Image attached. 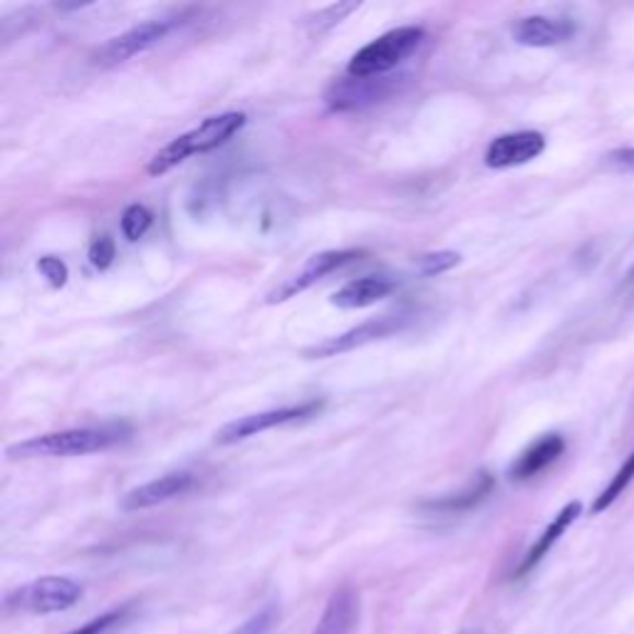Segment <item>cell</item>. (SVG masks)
<instances>
[{
	"instance_id": "cell-25",
	"label": "cell",
	"mask_w": 634,
	"mask_h": 634,
	"mask_svg": "<svg viewBox=\"0 0 634 634\" xmlns=\"http://www.w3.org/2000/svg\"><path fill=\"white\" fill-rule=\"evenodd\" d=\"M115 255H117V249H115V241L107 239V235H102V239H97L92 243V249H90V263L97 270H104V268H109L112 266V261H115Z\"/></svg>"
},
{
	"instance_id": "cell-7",
	"label": "cell",
	"mask_w": 634,
	"mask_h": 634,
	"mask_svg": "<svg viewBox=\"0 0 634 634\" xmlns=\"http://www.w3.org/2000/svg\"><path fill=\"white\" fill-rule=\"evenodd\" d=\"M359 255H362V251H355V249L325 251V253L312 255L306 266H302L300 273H296V276L288 278L286 283H283V286H278L276 290L270 292L268 302L270 306H276V302H286L290 298L300 296V292H306L308 288L315 286L318 280H323L325 276H330V273H335L339 268L349 266V263H355Z\"/></svg>"
},
{
	"instance_id": "cell-4",
	"label": "cell",
	"mask_w": 634,
	"mask_h": 634,
	"mask_svg": "<svg viewBox=\"0 0 634 634\" xmlns=\"http://www.w3.org/2000/svg\"><path fill=\"white\" fill-rule=\"evenodd\" d=\"M82 598V585L65 575H45L8 595V610L31 614H55L70 610Z\"/></svg>"
},
{
	"instance_id": "cell-11",
	"label": "cell",
	"mask_w": 634,
	"mask_h": 634,
	"mask_svg": "<svg viewBox=\"0 0 634 634\" xmlns=\"http://www.w3.org/2000/svg\"><path fill=\"white\" fill-rule=\"evenodd\" d=\"M575 35V23L563 18L528 15L514 25V37L526 47H555L570 41Z\"/></svg>"
},
{
	"instance_id": "cell-27",
	"label": "cell",
	"mask_w": 634,
	"mask_h": 634,
	"mask_svg": "<svg viewBox=\"0 0 634 634\" xmlns=\"http://www.w3.org/2000/svg\"><path fill=\"white\" fill-rule=\"evenodd\" d=\"M630 276H632V278H634V268H632V273H630Z\"/></svg>"
},
{
	"instance_id": "cell-18",
	"label": "cell",
	"mask_w": 634,
	"mask_h": 634,
	"mask_svg": "<svg viewBox=\"0 0 634 634\" xmlns=\"http://www.w3.org/2000/svg\"><path fill=\"white\" fill-rule=\"evenodd\" d=\"M632 481H634V451L630 453L627 459H624V463L618 469V473L612 476L608 488H604L602 494L595 498L592 514H602V510H608L614 504V500H618L624 494V491L630 488Z\"/></svg>"
},
{
	"instance_id": "cell-2",
	"label": "cell",
	"mask_w": 634,
	"mask_h": 634,
	"mask_svg": "<svg viewBox=\"0 0 634 634\" xmlns=\"http://www.w3.org/2000/svg\"><path fill=\"white\" fill-rule=\"evenodd\" d=\"M122 441V431L117 427H82L43 434L21 443L8 447V459H62V457H88L97 453Z\"/></svg>"
},
{
	"instance_id": "cell-16",
	"label": "cell",
	"mask_w": 634,
	"mask_h": 634,
	"mask_svg": "<svg viewBox=\"0 0 634 634\" xmlns=\"http://www.w3.org/2000/svg\"><path fill=\"white\" fill-rule=\"evenodd\" d=\"M387 90V80H357L349 78L339 84H333V90L327 92V104L337 112L362 107L365 102L380 100Z\"/></svg>"
},
{
	"instance_id": "cell-22",
	"label": "cell",
	"mask_w": 634,
	"mask_h": 634,
	"mask_svg": "<svg viewBox=\"0 0 634 634\" xmlns=\"http://www.w3.org/2000/svg\"><path fill=\"white\" fill-rule=\"evenodd\" d=\"M127 614H129L127 608L109 610V612L100 614V618H94V620H90V622H84V624H80V627H74V630L65 632V634H107L109 630H115L117 624L125 622Z\"/></svg>"
},
{
	"instance_id": "cell-23",
	"label": "cell",
	"mask_w": 634,
	"mask_h": 634,
	"mask_svg": "<svg viewBox=\"0 0 634 634\" xmlns=\"http://www.w3.org/2000/svg\"><path fill=\"white\" fill-rule=\"evenodd\" d=\"M276 618H278L276 608H266L255 612L253 618H249L243 624H239L231 634H268L273 624H276Z\"/></svg>"
},
{
	"instance_id": "cell-10",
	"label": "cell",
	"mask_w": 634,
	"mask_h": 634,
	"mask_svg": "<svg viewBox=\"0 0 634 634\" xmlns=\"http://www.w3.org/2000/svg\"><path fill=\"white\" fill-rule=\"evenodd\" d=\"M192 486H194V476L188 471L166 473V476H162V479H154L145 486L131 488L129 494L122 498V508L131 514V510H147V508L162 506V504H166V500H172L176 496H184Z\"/></svg>"
},
{
	"instance_id": "cell-14",
	"label": "cell",
	"mask_w": 634,
	"mask_h": 634,
	"mask_svg": "<svg viewBox=\"0 0 634 634\" xmlns=\"http://www.w3.org/2000/svg\"><path fill=\"white\" fill-rule=\"evenodd\" d=\"M359 618V600L353 588H339L325 604L323 618L318 620L312 634H349Z\"/></svg>"
},
{
	"instance_id": "cell-21",
	"label": "cell",
	"mask_w": 634,
	"mask_h": 634,
	"mask_svg": "<svg viewBox=\"0 0 634 634\" xmlns=\"http://www.w3.org/2000/svg\"><path fill=\"white\" fill-rule=\"evenodd\" d=\"M461 255L453 251H437V253H424L416 261V266L424 273V276H441V273L451 270L453 266H459Z\"/></svg>"
},
{
	"instance_id": "cell-12",
	"label": "cell",
	"mask_w": 634,
	"mask_h": 634,
	"mask_svg": "<svg viewBox=\"0 0 634 634\" xmlns=\"http://www.w3.org/2000/svg\"><path fill=\"white\" fill-rule=\"evenodd\" d=\"M583 514V504L580 500H570L565 508H561V514H557L551 523L545 526V531L541 533V538L531 545V551L526 553L523 563L518 565L516 577H523L533 570V567L543 561V557L553 551V545L561 541V538L567 533V528H570L577 518Z\"/></svg>"
},
{
	"instance_id": "cell-17",
	"label": "cell",
	"mask_w": 634,
	"mask_h": 634,
	"mask_svg": "<svg viewBox=\"0 0 634 634\" xmlns=\"http://www.w3.org/2000/svg\"><path fill=\"white\" fill-rule=\"evenodd\" d=\"M491 491H494V479H491L488 473H479V479L473 481L469 488H463L461 494L431 500V504H427V508L447 510V514H453V510H469L473 506H479L481 500L491 494Z\"/></svg>"
},
{
	"instance_id": "cell-8",
	"label": "cell",
	"mask_w": 634,
	"mask_h": 634,
	"mask_svg": "<svg viewBox=\"0 0 634 634\" xmlns=\"http://www.w3.org/2000/svg\"><path fill=\"white\" fill-rule=\"evenodd\" d=\"M545 151V137L541 131H510L491 141L484 162L488 169H514L533 162Z\"/></svg>"
},
{
	"instance_id": "cell-24",
	"label": "cell",
	"mask_w": 634,
	"mask_h": 634,
	"mask_svg": "<svg viewBox=\"0 0 634 634\" xmlns=\"http://www.w3.org/2000/svg\"><path fill=\"white\" fill-rule=\"evenodd\" d=\"M37 270L43 273V278L50 283L53 288H62L70 276L68 266H65L60 258H55V255H45V258L37 261Z\"/></svg>"
},
{
	"instance_id": "cell-19",
	"label": "cell",
	"mask_w": 634,
	"mask_h": 634,
	"mask_svg": "<svg viewBox=\"0 0 634 634\" xmlns=\"http://www.w3.org/2000/svg\"><path fill=\"white\" fill-rule=\"evenodd\" d=\"M359 8V3H333L323 8V11H318L315 15L308 21V31L310 35H323L327 33L330 27H335L337 23H343L349 13H355Z\"/></svg>"
},
{
	"instance_id": "cell-20",
	"label": "cell",
	"mask_w": 634,
	"mask_h": 634,
	"mask_svg": "<svg viewBox=\"0 0 634 634\" xmlns=\"http://www.w3.org/2000/svg\"><path fill=\"white\" fill-rule=\"evenodd\" d=\"M151 221H154V216H151L147 206H129L127 211L122 214V233H125L127 241H139L141 235L151 229Z\"/></svg>"
},
{
	"instance_id": "cell-5",
	"label": "cell",
	"mask_w": 634,
	"mask_h": 634,
	"mask_svg": "<svg viewBox=\"0 0 634 634\" xmlns=\"http://www.w3.org/2000/svg\"><path fill=\"white\" fill-rule=\"evenodd\" d=\"M176 27V21L172 18H162V21H147L131 31L109 37L107 43L100 45L97 50L92 53V62L100 65V68H117V65L127 62L137 55L151 50V47L159 45L164 37Z\"/></svg>"
},
{
	"instance_id": "cell-1",
	"label": "cell",
	"mask_w": 634,
	"mask_h": 634,
	"mask_svg": "<svg viewBox=\"0 0 634 634\" xmlns=\"http://www.w3.org/2000/svg\"><path fill=\"white\" fill-rule=\"evenodd\" d=\"M243 127H245L243 112H223V115L206 117L201 125L184 131V135H178L176 139L169 141L166 147L159 149L157 154L149 159L147 174L162 176L166 172H172L174 166L184 164L188 157L208 154V151L219 149L226 141L233 139Z\"/></svg>"
},
{
	"instance_id": "cell-26",
	"label": "cell",
	"mask_w": 634,
	"mask_h": 634,
	"mask_svg": "<svg viewBox=\"0 0 634 634\" xmlns=\"http://www.w3.org/2000/svg\"><path fill=\"white\" fill-rule=\"evenodd\" d=\"M608 164H610L612 169H618V172L634 174V147L610 151V154H608Z\"/></svg>"
},
{
	"instance_id": "cell-3",
	"label": "cell",
	"mask_w": 634,
	"mask_h": 634,
	"mask_svg": "<svg viewBox=\"0 0 634 634\" xmlns=\"http://www.w3.org/2000/svg\"><path fill=\"white\" fill-rule=\"evenodd\" d=\"M422 41L424 31L414 25L396 27V31L384 33L382 37H377V41L365 45L362 50H357L353 55V60L347 65V74L357 80H374V78L380 80L382 74L400 68L416 47H419Z\"/></svg>"
},
{
	"instance_id": "cell-15",
	"label": "cell",
	"mask_w": 634,
	"mask_h": 634,
	"mask_svg": "<svg viewBox=\"0 0 634 634\" xmlns=\"http://www.w3.org/2000/svg\"><path fill=\"white\" fill-rule=\"evenodd\" d=\"M394 292V283L390 278L382 276H367V278H357L349 280L347 286L339 288L330 302L343 310H359V308H369L374 302H380L384 298H390Z\"/></svg>"
},
{
	"instance_id": "cell-13",
	"label": "cell",
	"mask_w": 634,
	"mask_h": 634,
	"mask_svg": "<svg viewBox=\"0 0 634 634\" xmlns=\"http://www.w3.org/2000/svg\"><path fill=\"white\" fill-rule=\"evenodd\" d=\"M565 451V439L561 434H545L538 441H533L520 457L516 459L514 466H510V479L516 481H528L543 473L547 466L563 457Z\"/></svg>"
},
{
	"instance_id": "cell-9",
	"label": "cell",
	"mask_w": 634,
	"mask_h": 634,
	"mask_svg": "<svg viewBox=\"0 0 634 634\" xmlns=\"http://www.w3.org/2000/svg\"><path fill=\"white\" fill-rule=\"evenodd\" d=\"M396 327H400V320L396 318L367 320V323L347 330V333H343V335L327 337L325 343L306 349V357L325 359V357H337V355L353 353V349H357V347H365L369 343H374V339H382L387 335H392Z\"/></svg>"
},
{
	"instance_id": "cell-6",
	"label": "cell",
	"mask_w": 634,
	"mask_h": 634,
	"mask_svg": "<svg viewBox=\"0 0 634 634\" xmlns=\"http://www.w3.org/2000/svg\"><path fill=\"white\" fill-rule=\"evenodd\" d=\"M320 410H323V402L310 400V402H302V404L280 406V410L241 416V419L226 424V427L216 431V443H221V447H231V443L251 439V437H255V434L283 427V424L310 419V416H315Z\"/></svg>"
}]
</instances>
